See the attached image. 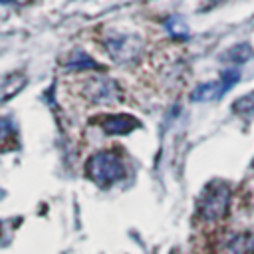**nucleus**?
<instances>
[{"label":"nucleus","instance_id":"obj_4","mask_svg":"<svg viewBox=\"0 0 254 254\" xmlns=\"http://www.w3.org/2000/svg\"><path fill=\"white\" fill-rule=\"evenodd\" d=\"M81 93L91 103H99V105H111L121 99L119 83L107 75H89L81 87Z\"/></svg>","mask_w":254,"mask_h":254},{"label":"nucleus","instance_id":"obj_7","mask_svg":"<svg viewBox=\"0 0 254 254\" xmlns=\"http://www.w3.org/2000/svg\"><path fill=\"white\" fill-rule=\"evenodd\" d=\"M250 250H254V242L250 240V234L226 236L216 246V254H248Z\"/></svg>","mask_w":254,"mask_h":254},{"label":"nucleus","instance_id":"obj_6","mask_svg":"<svg viewBox=\"0 0 254 254\" xmlns=\"http://www.w3.org/2000/svg\"><path fill=\"white\" fill-rule=\"evenodd\" d=\"M101 127L105 133L109 135H125L131 133L133 129L139 127V121L127 113H119V115H105L101 117Z\"/></svg>","mask_w":254,"mask_h":254},{"label":"nucleus","instance_id":"obj_9","mask_svg":"<svg viewBox=\"0 0 254 254\" xmlns=\"http://www.w3.org/2000/svg\"><path fill=\"white\" fill-rule=\"evenodd\" d=\"M224 58H228L230 64H244L252 58V50L248 44H240V46H234L232 50H228L224 54Z\"/></svg>","mask_w":254,"mask_h":254},{"label":"nucleus","instance_id":"obj_1","mask_svg":"<svg viewBox=\"0 0 254 254\" xmlns=\"http://www.w3.org/2000/svg\"><path fill=\"white\" fill-rule=\"evenodd\" d=\"M230 208V185L224 181L210 183L198 198V214L206 222L222 220Z\"/></svg>","mask_w":254,"mask_h":254},{"label":"nucleus","instance_id":"obj_3","mask_svg":"<svg viewBox=\"0 0 254 254\" xmlns=\"http://www.w3.org/2000/svg\"><path fill=\"white\" fill-rule=\"evenodd\" d=\"M85 175L101 189L111 187L123 175V165L113 151H99L85 163Z\"/></svg>","mask_w":254,"mask_h":254},{"label":"nucleus","instance_id":"obj_2","mask_svg":"<svg viewBox=\"0 0 254 254\" xmlns=\"http://www.w3.org/2000/svg\"><path fill=\"white\" fill-rule=\"evenodd\" d=\"M105 50L117 64H133L141 58L145 50V42L139 34L131 32H117V30H107L103 36Z\"/></svg>","mask_w":254,"mask_h":254},{"label":"nucleus","instance_id":"obj_10","mask_svg":"<svg viewBox=\"0 0 254 254\" xmlns=\"http://www.w3.org/2000/svg\"><path fill=\"white\" fill-rule=\"evenodd\" d=\"M6 141H14V127L8 119H0V143H6Z\"/></svg>","mask_w":254,"mask_h":254},{"label":"nucleus","instance_id":"obj_11","mask_svg":"<svg viewBox=\"0 0 254 254\" xmlns=\"http://www.w3.org/2000/svg\"><path fill=\"white\" fill-rule=\"evenodd\" d=\"M252 252H254V250H252Z\"/></svg>","mask_w":254,"mask_h":254},{"label":"nucleus","instance_id":"obj_8","mask_svg":"<svg viewBox=\"0 0 254 254\" xmlns=\"http://www.w3.org/2000/svg\"><path fill=\"white\" fill-rule=\"evenodd\" d=\"M232 111L236 115H240L244 121H250L254 117V91H250L248 95L236 99L234 105H232Z\"/></svg>","mask_w":254,"mask_h":254},{"label":"nucleus","instance_id":"obj_5","mask_svg":"<svg viewBox=\"0 0 254 254\" xmlns=\"http://www.w3.org/2000/svg\"><path fill=\"white\" fill-rule=\"evenodd\" d=\"M238 81V71H224L222 77H218L216 81H208V83H202L198 85L190 99L192 101H210V99H218L222 97L234 83Z\"/></svg>","mask_w":254,"mask_h":254}]
</instances>
